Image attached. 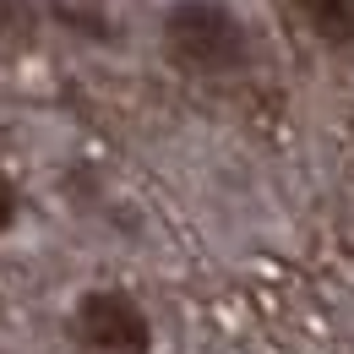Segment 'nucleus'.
I'll use <instances>...</instances> for the list:
<instances>
[{"mask_svg": "<svg viewBox=\"0 0 354 354\" xmlns=\"http://www.w3.org/2000/svg\"><path fill=\"white\" fill-rule=\"evenodd\" d=\"M11 223H17V185L0 175V234H6Z\"/></svg>", "mask_w": 354, "mask_h": 354, "instance_id": "nucleus-5", "label": "nucleus"}, {"mask_svg": "<svg viewBox=\"0 0 354 354\" xmlns=\"http://www.w3.org/2000/svg\"><path fill=\"white\" fill-rule=\"evenodd\" d=\"M158 39H164V55L191 77H229V71H245L251 60L245 22L223 0H175L158 22Z\"/></svg>", "mask_w": 354, "mask_h": 354, "instance_id": "nucleus-1", "label": "nucleus"}, {"mask_svg": "<svg viewBox=\"0 0 354 354\" xmlns=\"http://www.w3.org/2000/svg\"><path fill=\"white\" fill-rule=\"evenodd\" d=\"M39 33L33 0H0V49H28Z\"/></svg>", "mask_w": 354, "mask_h": 354, "instance_id": "nucleus-4", "label": "nucleus"}, {"mask_svg": "<svg viewBox=\"0 0 354 354\" xmlns=\"http://www.w3.org/2000/svg\"><path fill=\"white\" fill-rule=\"evenodd\" d=\"M71 333L93 354H153V322L126 289H88L71 306Z\"/></svg>", "mask_w": 354, "mask_h": 354, "instance_id": "nucleus-2", "label": "nucleus"}, {"mask_svg": "<svg viewBox=\"0 0 354 354\" xmlns=\"http://www.w3.org/2000/svg\"><path fill=\"white\" fill-rule=\"evenodd\" d=\"M295 11L306 17V28L333 49L354 44V0H295Z\"/></svg>", "mask_w": 354, "mask_h": 354, "instance_id": "nucleus-3", "label": "nucleus"}]
</instances>
